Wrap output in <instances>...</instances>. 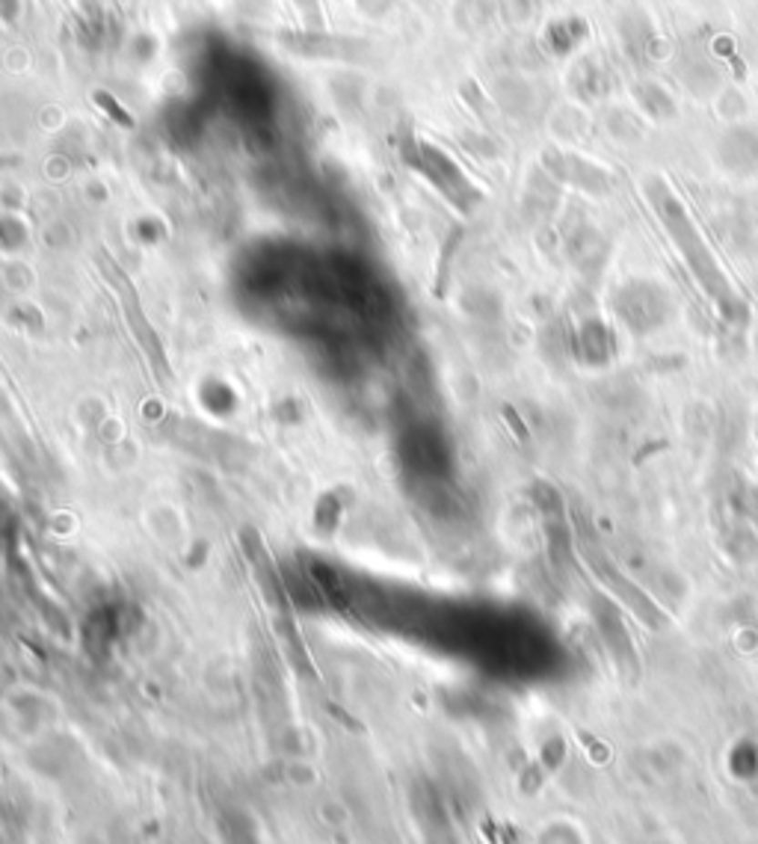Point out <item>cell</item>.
I'll return each mask as SVG.
<instances>
[{
	"label": "cell",
	"instance_id": "obj_1",
	"mask_svg": "<svg viewBox=\"0 0 758 844\" xmlns=\"http://www.w3.org/2000/svg\"><path fill=\"white\" fill-rule=\"evenodd\" d=\"M95 101H98V104H101V110L110 113V116L116 118V122L130 125V116L122 110V107H118V101L113 98V95H107V92H95Z\"/></svg>",
	"mask_w": 758,
	"mask_h": 844
}]
</instances>
